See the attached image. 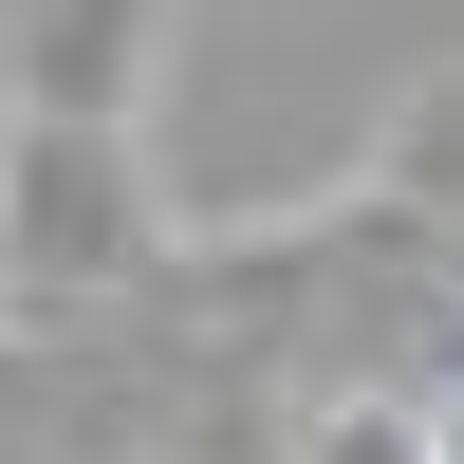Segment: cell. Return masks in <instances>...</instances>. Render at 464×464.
I'll use <instances>...</instances> for the list:
<instances>
[{
	"instance_id": "1",
	"label": "cell",
	"mask_w": 464,
	"mask_h": 464,
	"mask_svg": "<svg viewBox=\"0 0 464 464\" xmlns=\"http://www.w3.org/2000/svg\"><path fill=\"white\" fill-rule=\"evenodd\" d=\"M186 260V223L149 205L130 130H74V111H19L0 149V316H111Z\"/></svg>"
},
{
	"instance_id": "2",
	"label": "cell",
	"mask_w": 464,
	"mask_h": 464,
	"mask_svg": "<svg viewBox=\"0 0 464 464\" xmlns=\"http://www.w3.org/2000/svg\"><path fill=\"white\" fill-rule=\"evenodd\" d=\"M149 37H168V0H19V111L130 130L149 111Z\"/></svg>"
},
{
	"instance_id": "3",
	"label": "cell",
	"mask_w": 464,
	"mask_h": 464,
	"mask_svg": "<svg viewBox=\"0 0 464 464\" xmlns=\"http://www.w3.org/2000/svg\"><path fill=\"white\" fill-rule=\"evenodd\" d=\"M279 464H446V391L409 372H316L279 409Z\"/></svg>"
}]
</instances>
